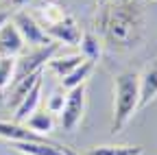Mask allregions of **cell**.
I'll use <instances>...</instances> for the list:
<instances>
[{
  "label": "cell",
  "mask_w": 157,
  "mask_h": 155,
  "mask_svg": "<svg viewBox=\"0 0 157 155\" xmlns=\"http://www.w3.org/2000/svg\"><path fill=\"white\" fill-rule=\"evenodd\" d=\"M98 26L111 48L129 50L135 48L142 40L144 20L142 9L135 0H120V2H107L98 15Z\"/></svg>",
  "instance_id": "1"
},
{
  "label": "cell",
  "mask_w": 157,
  "mask_h": 155,
  "mask_svg": "<svg viewBox=\"0 0 157 155\" xmlns=\"http://www.w3.org/2000/svg\"><path fill=\"white\" fill-rule=\"evenodd\" d=\"M140 109V74L122 72L113 81V122L111 131H120Z\"/></svg>",
  "instance_id": "2"
},
{
  "label": "cell",
  "mask_w": 157,
  "mask_h": 155,
  "mask_svg": "<svg viewBox=\"0 0 157 155\" xmlns=\"http://www.w3.org/2000/svg\"><path fill=\"white\" fill-rule=\"evenodd\" d=\"M83 114H85V83L68 90V94H66V105H63L61 114H59L63 131H74L81 125Z\"/></svg>",
  "instance_id": "3"
},
{
  "label": "cell",
  "mask_w": 157,
  "mask_h": 155,
  "mask_svg": "<svg viewBox=\"0 0 157 155\" xmlns=\"http://www.w3.org/2000/svg\"><path fill=\"white\" fill-rule=\"evenodd\" d=\"M59 46H61L59 42H50V44H46V46H35V50L29 52V55H22V57L15 61V76H13V81L20 79V76L33 74V72H37V70H44L46 61L55 57V52L59 50Z\"/></svg>",
  "instance_id": "4"
},
{
  "label": "cell",
  "mask_w": 157,
  "mask_h": 155,
  "mask_svg": "<svg viewBox=\"0 0 157 155\" xmlns=\"http://www.w3.org/2000/svg\"><path fill=\"white\" fill-rule=\"evenodd\" d=\"M11 22L17 26V31H20V35H22L24 44H29V46H46V44L52 42L50 37L46 35V31L42 29V24H39L33 15H29L26 11H17L11 17Z\"/></svg>",
  "instance_id": "5"
},
{
  "label": "cell",
  "mask_w": 157,
  "mask_h": 155,
  "mask_svg": "<svg viewBox=\"0 0 157 155\" xmlns=\"http://www.w3.org/2000/svg\"><path fill=\"white\" fill-rule=\"evenodd\" d=\"M46 35L50 37L52 42H59V44H68V46H78V42H81V29H78L76 20L68 13L63 20H59L50 26H44Z\"/></svg>",
  "instance_id": "6"
},
{
  "label": "cell",
  "mask_w": 157,
  "mask_h": 155,
  "mask_svg": "<svg viewBox=\"0 0 157 155\" xmlns=\"http://www.w3.org/2000/svg\"><path fill=\"white\" fill-rule=\"evenodd\" d=\"M24 46L22 35L11 20L0 26V57H20L24 52Z\"/></svg>",
  "instance_id": "7"
},
{
  "label": "cell",
  "mask_w": 157,
  "mask_h": 155,
  "mask_svg": "<svg viewBox=\"0 0 157 155\" xmlns=\"http://www.w3.org/2000/svg\"><path fill=\"white\" fill-rule=\"evenodd\" d=\"M0 138H5L9 142H37L44 140L39 133L31 131L26 125L17 122V120H0Z\"/></svg>",
  "instance_id": "8"
},
{
  "label": "cell",
  "mask_w": 157,
  "mask_h": 155,
  "mask_svg": "<svg viewBox=\"0 0 157 155\" xmlns=\"http://www.w3.org/2000/svg\"><path fill=\"white\" fill-rule=\"evenodd\" d=\"M42 87H44V79H39V81L29 90V94H26L24 99L13 107V118H15L17 122H24L29 116L37 109L39 101H42Z\"/></svg>",
  "instance_id": "9"
},
{
  "label": "cell",
  "mask_w": 157,
  "mask_h": 155,
  "mask_svg": "<svg viewBox=\"0 0 157 155\" xmlns=\"http://www.w3.org/2000/svg\"><path fill=\"white\" fill-rule=\"evenodd\" d=\"M157 99V61L140 74V109Z\"/></svg>",
  "instance_id": "10"
},
{
  "label": "cell",
  "mask_w": 157,
  "mask_h": 155,
  "mask_svg": "<svg viewBox=\"0 0 157 155\" xmlns=\"http://www.w3.org/2000/svg\"><path fill=\"white\" fill-rule=\"evenodd\" d=\"M13 149L24 153V155H68L66 146L59 144H48L46 140H37V142H13Z\"/></svg>",
  "instance_id": "11"
},
{
  "label": "cell",
  "mask_w": 157,
  "mask_h": 155,
  "mask_svg": "<svg viewBox=\"0 0 157 155\" xmlns=\"http://www.w3.org/2000/svg\"><path fill=\"white\" fill-rule=\"evenodd\" d=\"M42 76H44V70H37V72H33V74H26V76L15 79L13 85H11V94H9V107H15V105L29 94V90H31L39 79H42Z\"/></svg>",
  "instance_id": "12"
},
{
  "label": "cell",
  "mask_w": 157,
  "mask_h": 155,
  "mask_svg": "<svg viewBox=\"0 0 157 155\" xmlns=\"http://www.w3.org/2000/svg\"><path fill=\"white\" fill-rule=\"evenodd\" d=\"M83 59H85V57H83L81 52H78V55H68V57H59V59H57V57H52V59L46 61L44 68H48L55 76H59V79H63V76L70 74L76 66H81Z\"/></svg>",
  "instance_id": "13"
},
{
  "label": "cell",
  "mask_w": 157,
  "mask_h": 155,
  "mask_svg": "<svg viewBox=\"0 0 157 155\" xmlns=\"http://www.w3.org/2000/svg\"><path fill=\"white\" fill-rule=\"evenodd\" d=\"M94 68H96V61L83 59L81 66H76L70 74H66L63 79H61V87L68 92V90H72V87H76V85H83V83L90 79V74L94 72Z\"/></svg>",
  "instance_id": "14"
},
{
  "label": "cell",
  "mask_w": 157,
  "mask_h": 155,
  "mask_svg": "<svg viewBox=\"0 0 157 155\" xmlns=\"http://www.w3.org/2000/svg\"><path fill=\"white\" fill-rule=\"evenodd\" d=\"M68 15V11L61 7V5H57V2H50V0H46V2H42L37 7V22L44 26H50L59 20H63V17Z\"/></svg>",
  "instance_id": "15"
},
{
  "label": "cell",
  "mask_w": 157,
  "mask_h": 155,
  "mask_svg": "<svg viewBox=\"0 0 157 155\" xmlns=\"http://www.w3.org/2000/svg\"><path fill=\"white\" fill-rule=\"evenodd\" d=\"M24 125H26L31 131L39 133V135H46V133L52 131L55 120H52V114H50V111H46V109H35L29 118L24 120Z\"/></svg>",
  "instance_id": "16"
},
{
  "label": "cell",
  "mask_w": 157,
  "mask_h": 155,
  "mask_svg": "<svg viewBox=\"0 0 157 155\" xmlns=\"http://www.w3.org/2000/svg\"><path fill=\"white\" fill-rule=\"evenodd\" d=\"M85 155H142V146H124V144H105L94 146Z\"/></svg>",
  "instance_id": "17"
},
{
  "label": "cell",
  "mask_w": 157,
  "mask_h": 155,
  "mask_svg": "<svg viewBox=\"0 0 157 155\" xmlns=\"http://www.w3.org/2000/svg\"><path fill=\"white\" fill-rule=\"evenodd\" d=\"M78 46H81V55L85 57V59H92V61L101 59V52H103L101 50V42H98V37L94 33H83Z\"/></svg>",
  "instance_id": "18"
},
{
  "label": "cell",
  "mask_w": 157,
  "mask_h": 155,
  "mask_svg": "<svg viewBox=\"0 0 157 155\" xmlns=\"http://www.w3.org/2000/svg\"><path fill=\"white\" fill-rule=\"evenodd\" d=\"M15 61H17V57H0V92L7 90L9 83H13Z\"/></svg>",
  "instance_id": "19"
},
{
  "label": "cell",
  "mask_w": 157,
  "mask_h": 155,
  "mask_svg": "<svg viewBox=\"0 0 157 155\" xmlns=\"http://www.w3.org/2000/svg\"><path fill=\"white\" fill-rule=\"evenodd\" d=\"M63 105H66V94L55 92L50 99H48V103H46V111H50V114H61Z\"/></svg>",
  "instance_id": "20"
},
{
  "label": "cell",
  "mask_w": 157,
  "mask_h": 155,
  "mask_svg": "<svg viewBox=\"0 0 157 155\" xmlns=\"http://www.w3.org/2000/svg\"><path fill=\"white\" fill-rule=\"evenodd\" d=\"M31 2H35V0H11V5L17 7V9H22V7H29Z\"/></svg>",
  "instance_id": "21"
},
{
  "label": "cell",
  "mask_w": 157,
  "mask_h": 155,
  "mask_svg": "<svg viewBox=\"0 0 157 155\" xmlns=\"http://www.w3.org/2000/svg\"><path fill=\"white\" fill-rule=\"evenodd\" d=\"M9 20H11V13L7 9H0V26H2L5 22H9Z\"/></svg>",
  "instance_id": "22"
},
{
  "label": "cell",
  "mask_w": 157,
  "mask_h": 155,
  "mask_svg": "<svg viewBox=\"0 0 157 155\" xmlns=\"http://www.w3.org/2000/svg\"><path fill=\"white\" fill-rule=\"evenodd\" d=\"M107 2H111V0H98V5H101V7H103V5H107Z\"/></svg>",
  "instance_id": "23"
},
{
  "label": "cell",
  "mask_w": 157,
  "mask_h": 155,
  "mask_svg": "<svg viewBox=\"0 0 157 155\" xmlns=\"http://www.w3.org/2000/svg\"><path fill=\"white\" fill-rule=\"evenodd\" d=\"M68 155H78V153H74V151H70V149H68Z\"/></svg>",
  "instance_id": "24"
}]
</instances>
